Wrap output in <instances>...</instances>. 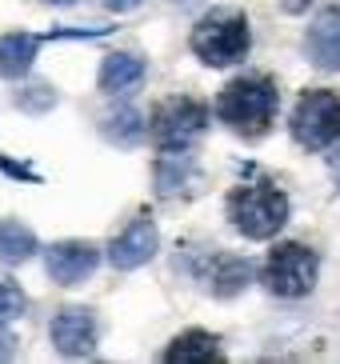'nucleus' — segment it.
<instances>
[{
  "instance_id": "obj_17",
  "label": "nucleus",
  "mask_w": 340,
  "mask_h": 364,
  "mask_svg": "<svg viewBox=\"0 0 340 364\" xmlns=\"http://www.w3.org/2000/svg\"><path fill=\"white\" fill-rule=\"evenodd\" d=\"M36 252V236L16 220H0V260L4 264H24Z\"/></svg>"
},
{
  "instance_id": "obj_2",
  "label": "nucleus",
  "mask_w": 340,
  "mask_h": 364,
  "mask_svg": "<svg viewBox=\"0 0 340 364\" xmlns=\"http://www.w3.org/2000/svg\"><path fill=\"white\" fill-rule=\"evenodd\" d=\"M228 220L236 232L248 240H268L277 236L288 220V196L272 184H245L228 193Z\"/></svg>"
},
{
  "instance_id": "obj_14",
  "label": "nucleus",
  "mask_w": 340,
  "mask_h": 364,
  "mask_svg": "<svg viewBox=\"0 0 340 364\" xmlns=\"http://www.w3.org/2000/svg\"><path fill=\"white\" fill-rule=\"evenodd\" d=\"M36 48H41V36H28V33H9L0 36V76H24L36 60Z\"/></svg>"
},
{
  "instance_id": "obj_20",
  "label": "nucleus",
  "mask_w": 340,
  "mask_h": 364,
  "mask_svg": "<svg viewBox=\"0 0 340 364\" xmlns=\"http://www.w3.org/2000/svg\"><path fill=\"white\" fill-rule=\"evenodd\" d=\"M9 356H16V341H12L9 324H4V328H0V360H9Z\"/></svg>"
},
{
  "instance_id": "obj_11",
  "label": "nucleus",
  "mask_w": 340,
  "mask_h": 364,
  "mask_svg": "<svg viewBox=\"0 0 340 364\" xmlns=\"http://www.w3.org/2000/svg\"><path fill=\"white\" fill-rule=\"evenodd\" d=\"M304 53L317 68L340 73V9H324L304 33Z\"/></svg>"
},
{
  "instance_id": "obj_5",
  "label": "nucleus",
  "mask_w": 340,
  "mask_h": 364,
  "mask_svg": "<svg viewBox=\"0 0 340 364\" xmlns=\"http://www.w3.org/2000/svg\"><path fill=\"white\" fill-rule=\"evenodd\" d=\"M317 272H320V260L312 248L288 240V245H277L265 260V289L277 292V296L297 300L304 292H312L317 284Z\"/></svg>"
},
{
  "instance_id": "obj_13",
  "label": "nucleus",
  "mask_w": 340,
  "mask_h": 364,
  "mask_svg": "<svg viewBox=\"0 0 340 364\" xmlns=\"http://www.w3.org/2000/svg\"><path fill=\"white\" fill-rule=\"evenodd\" d=\"M144 80V60L132 53H108L105 65H100V92L108 97H120L128 88H137Z\"/></svg>"
},
{
  "instance_id": "obj_23",
  "label": "nucleus",
  "mask_w": 340,
  "mask_h": 364,
  "mask_svg": "<svg viewBox=\"0 0 340 364\" xmlns=\"http://www.w3.org/2000/svg\"><path fill=\"white\" fill-rule=\"evenodd\" d=\"M332 168H336V172H340V156H336V161H332Z\"/></svg>"
},
{
  "instance_id": "obj_4",
  "label": "nucleus",
  "mask_w": 340,
  "mask_h": 364,
  "mask_svg": "<svg viewBox=\"0 0 340 364\" xmlns=\"http://www.w3.org/2000/svg\"><path fill=\"white\" fill-rule=\"evenodd\" d=\"M292 140L304 152H324L336 144L340 136V97L329 88H309L300 92L297 108H292Z\"/></svg>"
},
{
  "instance_id": "obj_12",
  "label": "nucleus",
  "mask_w": 340,
  "mask_h": 364,
  "mask_svg": "<svg viewBox=\"0 0 340 364\" xmlns=\"http://www.w3.org/2000/svg\"><path fill=\"white\" fill-rule=\"evenodd\" d=\"M196 277L216 292V296H236V292L248 289V280H253V264L240 257H228V252H208L204 257V268Z\"/></svg>"
},
{
  "instance_id": "obj_19",
  "label": "nucleus",
  "mask_w": 340,
  "mask_h": 364,
  "mask_svg": "<svg viewBox=\"0 0 340 364\" xmlns=\"http://www.w3.org/2000/svg\"><path fill=\"white\" fill-rule=\"evenodd\" d=\"M21 105L28 112H41V108H53L56 105V92H48V85H32L28 97H21Z\"/></svg>"
},
{
  "instance_id": "obj_3",
  "label": "nucleus",
  "mask_w": 340,
  "mask_h": 364,
  "mask_svg": "<svg viewBox=\"0 0 340 364\" xmlns=\"http://www.w3.org/2000/svg\"><path fill=\"white\" fill-rule=\"evenodd\" d=\"M192 53L201 56L208 68H228L236 60H245L248 53V21L236 9H216L208 12L188 36Z\"/></svg>"
},
{
  "instance_id": "obj_16",
  "label": "nucleus",
  "mask_w": 340,
  "mask_h": 364,
  "mask_svg": "<svg viewBox=\"0 0 340 364\" xmlns=\"http://www.w3.org/2000/svg\"><path fill=\"white\" fill-rule=\"evenodd\" d=\"M216 356H221V348H216L213 332L192 328V332H184V336H176V341L169 344L164 360L169 364H188V360H216Z\"/></svg>"
},
{
  "instance_id": "obj_7",
  "label": "nucleus",
  "mask_w": 340,
  "mask_h": 364,
  "mask_svg": "<svg viewBox=\"0 0 340 364\" xmlns=\"http://www.w3.org/2000/svg\"><path fill=\"white\" fill-rule=\"evenodd\" d=\"M53 344H56V353L68 356V360L92 356V348H96V316H92V309L68 304V309L56 312L53 316Z\"/></svg>"
},
{
  "instance_id": "obj_9",
  "label": "nucleus",
  "mask_w": 340,
  "mask_h": 364,
  "mask_svg": "<svg viewBox=\"0 0 340 364\" xmlns=\"http://www.w3.org/2000/svg\"><path fill=\"white\" fill-rule=\"evenodd\" d=\"M160 248V236H156V225H152L149 216H137L132 225L124 228V232L112 240V248H108V260H112V268H120V272H128V268H140L144 260L156 257Z\"/></svg>"
},
{
  "instance_id": "obj_1",
  "label": "nucleus",
  "mask_w": 340,
  "mask_h": 364,
  "mask_svg": "<svg viewBox=\"0 0 340 364\" xmlns=\"http://www.w3.org/2000/svg\"><path fill=\"white\" fill-rule=\"evenodd\" d=\"M216 117L240 136H265L277 117V85L268 80H233L216 97Z\"/></svg>"
},
{
  "instance_id": "obj_10",
  "label": "nucleus",
  "mask_w": 340,
  "mask_h": 364,
  "mask_svg": "<svg viewBox=\"0 0 340 364\" xmlns=\"http://www.w3.org/2000/svg\"><path fill=\"white\" fill-rule=\"evenodd\" d=\"M96 248L85 245V240H64V245H53L48 248V257H44V268H48V277L56 284H80L96 272Z\"/></svg>"
},
{
  "instance_id": "obj_22",
  "label": "nucleus",
  "mask_w": 340,
  "mask_h": 364,
  "mask_svg": "<svg viewBox=\"0 0 340 364\" xmlns=\"http://www.w3.org/2000/svg\"><path fill=\"white\" fill-rule=\"evenodd\" d=\"M48 4H76V0H48Z\"/></svg>"
},
{
  "instance_id": "obj_8",
  "label": "nucleus",
  "mask_w": 340,
  "mask_h": 364,
  "mask_svg": "<svg viewBox=\"0 0 340 364\" xmlns=\"http://www.w3.org/2000/svg\"><path fill=\"white\" fill-rule=\"evenodd\" d=\"M152 184H156L160 200H172V196H188L196 193L201 184V168L188 156V149H169L160 152L156 164H152Z\"/></svg>"
},
{
  "instance_id": "obj_15",
  "label": "nucleus",
  "mask_w": 340,
  "mask_h": 364,
  "mask_svg": "<svg viewBox=\"0 0 340 364\" xmlns=\"http://www.w3.org/2000/svg\"><path fill=\"white\" fill-rule=\"evenodd\" d=\"M100 132H105L112 144H120V149H137L140 140H144V117H140L132 105H120L105 117Z\"/></svg>"
},
{
  "instance_id": "obj_18",
  "label": "nucleus",
  "mask_w": 340,
  "mask_h": 364,
  "mask_svg": "<svg viewBox=\"0 0 340 364\" xmlns=\"http://www.w3.org/2000/svg\"><path fill=\"white\" fill-rule=\"evenodd\" d=\"M24 309H28V296L21 292V284L9 277H0V328L12 324L16 316H24Z\"/></svg>"
},
{
  "instance_id": "obj_21",
  "label": "nucleus",
  "mask_w": 340,
  "mask_h": 364,
  "mask_svg": "<svg viewBox=\"0 0 340 364\" xmlns=\"http://www.w3.org/2000/svg\"><path fill=\"white\" fill-rule=\"evenodd\" d=\"M112 12H128V9H137V4H144V0H105Z\"/></svg>"
},
{
  "instance_id": "obj_6",
  "label": "nucleus",
  "mask_w": 340,
  "mask_h": 364,
  "mask_svg": "<svg viewBox=\"0 0 340 364\" xmlns=\"http://www.w3.org/2000/svg\"><path fill=\"white\" fill-rule=\"evenodd\" d=\"M204 124H208V105H201L192 97H169L152 108L149 132L156 140V149L169 152V149H188L192 140L204 132Z\"/></svg>"
}]
</instances>
